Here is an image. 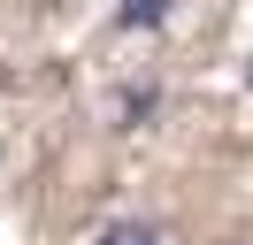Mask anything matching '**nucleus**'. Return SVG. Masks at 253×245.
<instances>
[{
  "instance_id": "obj_1",
  "label": "nucleus",
  "mask_w": 253,
  "mask_h": 245,
  "mask_svg": "<svg viewBox=\"0 0 253 245\" xmlns=\"http://www.w3.org/2000/svg\"><path fill=\"white\" fill-rule=\"evenodd\" d=\"M92 245H161V230H154V222H108Z\"/></svg>"
},
{
  "instance_id": "obj_2",
  "label": "nucleus",
  "mask_w": 253,
  "mask_h": 245,
  "mask_svg": "<svg viewBox=\"0 0 253 245\" xmlns=\"http://www.w3.org/2000/svg\"><path fill=\"white\" fill-rule=\"evenodd\" d=\"M161 15H169L161 0H130V8H123V23H130V31H146V23H161Z\"/></svg>"
}]
</instances>
